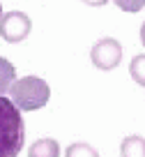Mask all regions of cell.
<instances>
[{
	"label": "cell",
	"instance_id": "cell-1",
	"mask_svg": "<svg viewBox=\"0 0 145 157\" xmlns=\"http://www.w3.org/2000/svg\"><path fill=\"white\" fill-rule=\"evenodd\" d=\"M25 146V123L14 99L0 95V157H16Z\"/></svg>",
	"mask_w": 145,
	"mask_h": 157
},
{
	"label": "cell",
	"instance_id": "cell-11",
	"mask_svg": "<svg viewBox=\"0 0 145 157\" xmlns=\"http://www.w3.org/2000/svg\"><path fill=\"white\" fill-rule=\"evenodd\" d=\"M85 5H92V7H102V5H106L108 0H83Z\"/></svg>",
	"mask_w": 145,
	"mask_h": 157
},
{
	"label": "cell",
	"instance_id": "cell-12",
	"mask_svg": "<svg viewBox=\"0 0 145 157\" xmlns=\"http://www.w3.org/2000/svg\"><path fill=\"white\" fill-rule=\"evenodd\" d=\"M140 42H143V46H145V23L140 25Z\"/></svg>",
	"mask_w": 145,
	"mask_h": 157
},
{
	"label": "cell",
	"instance_id": "cell-10",
	"mask_svg": "<svg viewBox=\"0 0 145 157\" xmlns=\"http://www.w3.org/2000/svg\"><path fill=\"white\" fill-rule=\"evenodd\" d=\"M113 2H115L122 12H129V14L140 12V10L145 7V0H113Z\"/></svg>",
	"mask_w": 145,
	"mask_h": 157
},
{
	"label": "cell",
	"instance_id": "cell-5",
	"mask_svg": "<svg viewBox=\"0 0 145 157\" xmlns=\"http://www.w3.org/2000/svg\"><path fill=\"white\" fill-rule=\"evenodd\" d=\"M28 157H60V146L55 139H37L28 148Z\"/></svg>",
	"mask_w": 145,
	"mask_h": 157
},
{
	"label": "cell",
	"instance_id": "cell-4",
	"mask_svg": "<svg viewBox=\"0 0 145 157\" xmlns=\"http://www.w3.org/2000/svg\"><path fill=\"white\" fill-rule=\"evenodd\" d=\"M30 30H32V21L23 12H7L0 19V37L5 42H12V44L23 42L30 35Z\"/></svg>",
	"mask_w": 145,
	"mask_h": 157
},
{
	"label": "cell",
	"instance_id": "cell-7",
	"mask_svg": "<svg viewBox=\"0 0 145 157\" xmlns=\"http://www.w3.org/2000/svg\"><path fill=\"white\" fill-rule=\"evenodd\" d=\"M16 81V69L9 60L0 58V93H9Z\"/></svg>",
	"mask_w": 145,
	"mask_h": 157
},
{
	"label": "cell",
	"instance_id": "cell-3",
	"mask_svg": "<svg viewBox=\"0 0 145 157\" xmlns=\"http://www.w3.org/2000/svg\"><path fill=\"white\" fill-rule=\"evenodd\" d=\"M90 58H92V65L97 69H102V72H111L120 65L122 60V46L117 39L113 37H104L99 42H95L90 51Z\"/></svg>",
	"mask_w": 145,
	"mask_h": 157
},
{
	"label": "cell",
	"instance_id": "cell-9",
	"mask_svg": "<svg viewBox=\"0 0 145 157\" xmlns=\"http://www.w3.org/2000/svg\"><path fill=\"white\" fill-rule=\"evenodd\" d=\"M65 157H99V152L90 143H72L65 150Z\"/></svg>",
	"mask_w": 145,
	"mask_h": 157
},
{
	"label": "cell",
	"instance_id": "cell-6",
	"mask_svg": "<svg viewBox=\"0 0 145 157\" xmlns=\"http://www.w3.org/2000/svg\"><path fill=\"white\" fill-rule=\"evenodd\" d=\"M120 152H122V157H145V139L136 136V134L127 136L120 143Z\"/></svg>",
	"mask_w": 145,
	"mask_h": 157
},
{
	"label": "cell",
	"instance_id": "cell-8",
	"mask_svg": "<svg viewBox=\"0 0 145 157\" xmlns=\"http://www.w3.org/2000/svg\"><path fill=\"white\" fill-rule=\"evenodd\" d=\"M129 74H131V78H134L136 83L145 88V53L136 56V58L131 60V65H129Z\"/></svg>",
	"mask_w": 145,
	"mask_h": 157
},
{
	"label": "cell",
	"instance_id": "cell-2",
	"mask_svg": "<svg viewBox=\"0 0 145 157\" xmlns=\"http://www.w3.org/2000/svg\"><path fill=\"white\" fill-rule=\"evenodd\" d=\"M9 97L14 99V104L21 111H37L48 102L51 88L39 76H23V78L14 81V86L9 90Z\"/></svg>",
	"mask_w": 145,
	"mask_h": 157
},
{
	"label": "cell",
	"instance_id": "cell-13",
	"mask_svg": "<svg viewBox=\"0 0 145 157\" xmlns=\"http://www.w3.org/2000/svg\"><path fill=\"white\" fill-rule=\"evenodd\" d=\"M0 19H2V7H0Z\"/></svg>",
	"mask_w": 145,
	"mask_h": 157
}]
</instances>
